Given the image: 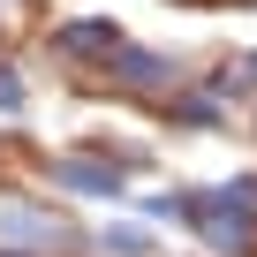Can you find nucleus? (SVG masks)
<instances>
[{
	"instance_id": "1",
	"label": "nucleus",
	"mask_w": 257,
	"mask_h": 257,
	"mask_svg": "<svg viewBox=\"0 0 257 257\" xmlns=\"http://www.w3.org/2000/svg\"><path fill=\"white\" fill-rule=\"evenodd\" d=\"M197 227H204L212 249H249V242H257L249 212H234V204H197Z\"/></svg>"
},
{
	"instance_id": "2",
	"label": "nucleus",
	"mask_w": 257,
	"mask_h": 257,
	"mask_svg": "<svg viewBox=\"0 0 257 257\" xmlns=\"http://www.w3.org/2000/svg\"><path fill=\"white\" fill-rule=\"evenodd\" d=\"M61 53H121V31L113 23H68L61 31Z\"/></svg>"
},
{
	"instance_id": "3",
	"label": "nucleus",
	"mask_w": 257,
	"mask_h": 257,
	"mask_svg": "<svg viewBox=\"0 0 257 257\" xmlns=\"http://www.w3.org/2000/svg\"><path fill=\"white\" fill-rule=\"evenodd\" d=\"M53 182H68V189H98V197H113V167H53Z\"/></svg>"
},
{
	"instance_id": "4",
	"label": "nucleus",
	"mask_w": 257,
	"mask_h": 257,
	"mask_svg": "<svg viewBox=\"0 0 257 257\" xmlns=\"http://www.w3.org/2000/svg\"><path fill=\"white\" fill-rule=\"evenodd\" d=\"M121 68H128V83H159V76H167V68L144 61V53H121Z\"/></svg>"
},
{
	"instance_id": "5",
	"label": "nucleus",
	"mask_w": 257,
	"mask_h": 257,
	"mask_svg": "<svg viewBox=\"0 0 257 257\" xmlns=\"http://www.w3.org/2000/svg\"><path fill=\"white\" fill-rule=\"evenodd\" d=\"M0 106H23V83H16L8 68H0Z\"/></svg>"
}]
</instances>
